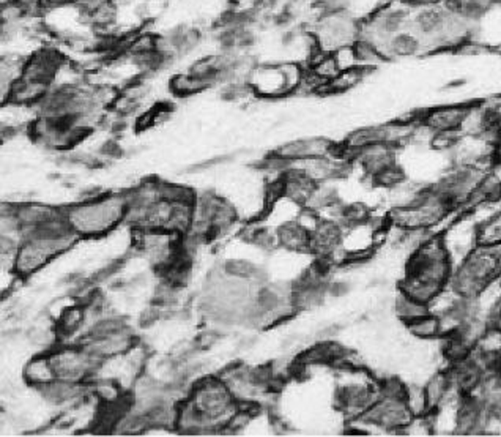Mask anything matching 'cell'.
<instances>
[{
    "mask_svg": "<svg viewBox=\"0 0 501 437\" xmlns=\"http://www.w3.org/2000/svg\"><path fill=\"white\" fill-rule=\"evenodd\" d=\"M399 2L407 6V8H410L411 11H415V10L425 8V6L440 5V4H443L445 0H399Z\"/></svg>",
    "mask_w": 501,
    "mask_h": 437,
    "instance_id": "obj_14",
    "label": "cell"
},
{
    "mask_svg": "<svg viewBox=\"0 0 501 437\" xmlns=\"http://www.w3.org/2000/svg\"><path fill=\"white\" fill-rule=\"evenodd\" d=\"M464 133L460 130H442V131H433L429 147L433 152H443V153H451L459 145L460 139H462Z\"/></svg>",
    "mask_w": 501,
    "mask_h": 437,
    "instance_id": "obj_12",
    "label": "cell"
},
{
    "mask_svg": "<svg viewBox=\"0 0 501 437\" xmlns=\"http://www.w3.org/2000/svg\"><path fill=\"white\" fill-rule=\"evenodd\" d=\"M493 2H495V4H500V5H501V0H493Z\"/></svg>",
    "mask_w": 501,
    "mask_h": 437,
    "instance_id": "obj_15",
    "label": "cell"
},
{
    "mask_svg": "<svg viewBox=\"0 0 501 437\" xmlns=\"http://www.w3.org/2000/svg\"><path fill=\"white\" fill-rule=\"evenodd\" d=\"M478 245H500L501 244V208L490 217L481 220L476 229Z\"/></svg>",
    "mask_w": 501,
    "mask_h": 437,
    "instance_id": "obj_10",
    "label": "cell"
},
{
    "mask_svg": "<svg viewBox=\"0 0 501 437\" xmlns=\"http://www.w3.org/2000/svg\"><path fill=\"white\" fill-rule=\"evenodd\" d=\"M23 376L27 384H30L37 390L56 382L57 373H56V368H54L51 354L35 355L32 360L27 361Z\"/></svg>",
    "mask_w": 501,
    "mask_h": 437,
    "instance_id": "obj_4",
    "label": "cell"
},
{
    "mask_svg": "<svg viewBox=\"0 0 501 437\" xmlns=\"http://www.w3.org/2000/svg\"><path fill=\"white\" fill-rule=\"evenodd\" d=\"M126 194H101L66 208L64 217L78 237H101L126 220Z\"/></svg>",
    "mask_w": 501,
    "mask_h": 437,
    "instance_id": "obj_1",
    "label": "cell"
},
{
    "mask_svg": "<svg viewBox=\"0 0 501 437\" xmlns=\"http://www.w3.org/2000/svg\"><path fill=\"white\" fill-rule=\"evenodd\" d=\"M446 8L464 19L469 25L481 21L495 5L493 0H445Z\"/></svg>",
    "mask_w": 501,
    "mask_h": 437,
    "instance_id": "obj_6",
    "label": "cell"
},
{
    "mask_svg": "<svg viewBox=\"0 0 501 437\" xmlns=\"http://www.w3.org/2000/svg\"><path fill=\"white\" fill-rule=\"evenodd\" d=\"M410 336L415 340L421 341H433L437 338H442V325H440V319L435 314L428 313L421 316V318L415 319L410 324L405 325Z\"/></svg>",
    "mask_w": 501,
    "mask_h": 437,
    "instance_id": "obj_8",
    "label": "cell"
},
{
    "mask_svg": "<svg viewBox=\"0 0 501 437\" xmlns=\"http://www.w3.org/2000/svg\"><path fill=\"white\" fill-rule=\"evenodd\" d=\"M366 76V71L363 68H351L341 71L334 79H331L328 83V92L331 93H342L349 92L361 83Z\"/></svg>",
    "mask_w": 501,
    "mask_h": 437,
    "instance_id": "obj_11",
    "label": "cell"
},
{
    "mask_svg": "<svg viewBox=\"0 0 501 437\" xmlns=\"http://www.w3.org/2000/svg\"><path fill=\"white\" fill-rule=\"evenodd\" d=\"M392 313H394V316L399 321L404 322V325H407L415 319L421 318V316L428 314L429 306L415 299H411L407 294L397 291L396 297L392 299Z\"/></svg>",
    "mask_w": 501,
    "mask_h": 437,
    "instance_id": "obj_7",
    "label": "cell"
},
{
    "mask_svg": "<svg viewBox=\"0 0 501 437\" xmlns=\"http://www.w3.org/2000/svg\"><path fill=\"white\" fill-rule=\"evenodd\" d=\"M446 286L438 285L435 281L424 280L413 277V275L405 273L404 280L399 283V291L410 295L411 299H415L421 304L429 305L430 301L437 297V295L443 291Z\"/></svg>",
    "mask_w": 501,
    "mask_h": 437,
    "instance_id": "obj_5",
    "label": "cell"
},
{
    "mask_svg": "<svg viewBox=\"0 0 501 437\" xmlns=\"http://www.w3.org/2000/svg\"><path fill=\"white\" fill-rule=\"evenodd\" d=\"M470 104H443L435 106L421 114V122L432 131L460 130L469 114Z\"/></svg>",
    "mask_w": 501,
    "mask_h": 437,
    "instance_id": "obj_2",
    "label": "cell"
},
{
    "mask_svg": "<svg viewBox=\"0 0 501 437\" xmlns=\"http://www.w3.org/2000/svg\"><path fill=\"white\" fill-rule=\"evenodd\" d=\"M404 401L415 419H425V417L430 415V407L428 396H425L424 385H405Z\"/></svg>",
    "mask_w": 501,
    "mask_h": 437,
    "instance_id": "obj_9",
    "label": "cell"
},
{
    "mask_svg": "<svg viewBox=\"0 0 501 437\" xmlns=\"http://www.w3.org/2000/svg\"><path fill=\"white\" fill-rule=\"evenodd\" d=\"M405 179L407 177H405L402 167L394 163L387 167V169H383L380 174H377L372 181H374V185L385 188V190H394V188L405 184Z\"/></svg>",
    "mask_w": 501,
    "mask_h": 437,
    "instance_id": "obj_13",
    "label": "cell"
},
{
    "mask_svg": "<svg viewBox=\"0 0 501 437\" xmlns=\"http://www.w3.org/2000/svg\"><path fill=\"white\" fill-rule=\"evenodd\" d=\"M423 52H428L425 44L421 37L411 29H405L396 33L394 37L390 38L387 48H385L387 59H411L418 57Z\"/></svg>",
    "mask_w": 501,
    "mask_h": 437,
    "instance_id": "obj_3",
    "label": "cell"
}]
</instances>
